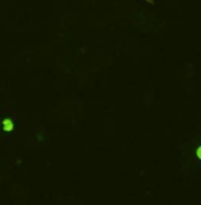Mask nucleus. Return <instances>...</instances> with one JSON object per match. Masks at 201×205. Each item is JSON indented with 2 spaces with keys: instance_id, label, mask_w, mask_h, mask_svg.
I'll return each mask as SVG.
<instances>
[{
  "instance_id": "f257e3e1",
  "label": "nucleus",
  "mask_w": 201,
  "mask_h": 205,
  "mask_svg": "<svg viewBox=\"0 0 201 205\" xmlns=\"http://www.w3.org/2000/svg\"><path fill=\"white\" fill-rule=\"evenodd\" d=\"M2 124H3V129L5 131H7V132H9V131H12L14 128V124H13V121L11 120H9V118H6V120H3V122H2Z\"/></svg>"
},
{
  "instance_id": "f03ea898",
  "label": "nucleus",
  "mask_w": 201,
  "mask_h": 205,
  "mask_svg": "<svg viewBox=\"0 0 201 205\" xmlns=\"http://www.w3.org/2000/svg\"><path fill=\"white\" fill-rule=\"evenodd\" d=\"M197 156H198V158L201 159V147L198 148V150H197Z\"/></svg>"
}]
</instances>
